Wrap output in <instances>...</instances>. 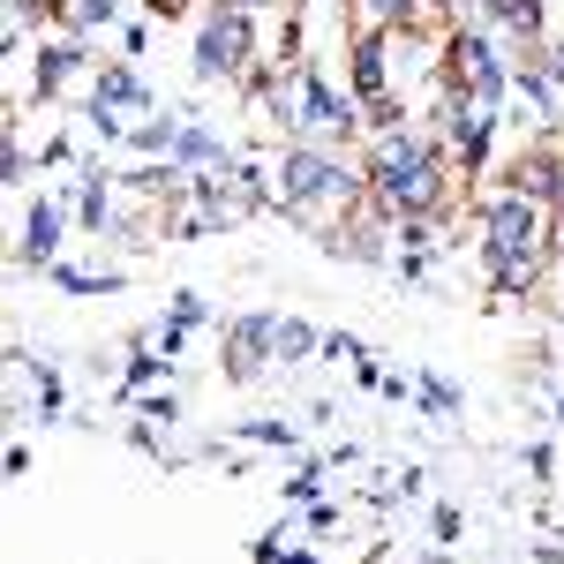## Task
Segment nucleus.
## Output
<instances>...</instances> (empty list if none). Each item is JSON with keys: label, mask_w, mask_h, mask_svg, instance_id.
<instances>
[{"label": "nucleus", "mask_w": 564, "mask_h": 564, "mask_svg": "<svg viewBox=\"0 0 564 564\" xmlns=\"http://www.w3.org/2000/svg\"><path fill=\"white\" fill-rule=\"evenodd\" d=\"M361 166H369V196L391 218H436V226H452V218L467 212V188H475V181L452 166V151H444L436 129L369 135V159Z\"/></svg>", "instance_id": "f257e3e1"}, {"label": "nucleus", "mask_w": 564, "mask_h": 564, "mask_svg": "<svg viewBox=\"0 0 564 564\" xmlns=\"http://www.w3.org/2000/svg\"><path fill=\"white\" fill-rule=\"evenodd\" d=\"M271 181H279V212L308 234H332L339 218H354L369 204V166H354L332 143H308V135L271 151Z\"/></svg>", "instance_id": "f03ea898"}, {"label": "nucleus", "mask_w": 564, "mask_h": 564, "mask_svg": "<svg viewBox=\"0 0 564 564\" xmlns=\"http://www.w3.org/2000/svg\"><path fill=\"white\" fill-rule=\"evenodd\" d=\"M512 68H520V53H505V39L489 23H452L444 45H436V84H444V98H467V106H489V113H505Z\"/></svg>", "instance_id": "7ed1b4c3"}, {"label": "nucleus", "mask_w": 564, "mask_h": 564, "mask_svg": "<svg viewBox=\"0 0 564 564\" xmlns=\"http://www.w3.org/2000/svg\"><path fill=\"white\" fill-rule=\"evenodd\" d=\"M257 61H263V53H257V15L234 8V0H212L204 23H196V61H188V76H196V84L241 90Z\"/></svg>", "instance_id": "20e7f679"}, {"label": "nucleus", "mask_w": 564, "mask_h": 564, "mask_svg": "<svg viewBox=\"0 0 564 564\" xmlns=\"http://www.w3.org/2000/svg\"><path fill=\"white\" fill-rule=\"evenodd\" d=\"M497 129H505V113H489V106H467V98H444L436 106V135H444L452 166L467 181H481L497 166Z\"/></svg>", "instance_id": "39448f33"}, {"label": "nucleus", "mask_w": 564, "mask_h": 564, "mask_svg": "<svg viewBox=\"0 0 564 564\" xmlns=\"http://www.w3.org/2000/svg\"><path fill=\"white\" fill-rule=\"evenodd\" d=\"M271 332H279V308H241V316L218 324V369H226V384H257L263 369H279Z\"/></svg>", "instance_id": "423d86ee"}, {"label": "nucleus", "mask_w": 564, "mask_h": 564, "mask_svg": "<svg viewBox=\"0 0 564 564\" xmlns=\"http://www.w3.org/2000/svg\"><path fill=\"white\" fill-rule=\"evenodd\" d=\"M84 68H90V39H76V31H53V39H45L39 31V53H31V98H39V106H61Z\"/></svg>", "instance_id": "0eeeda50"}, {"label": "nucleus", "mask_w": 564, "mask_h": 564, "mask_svg": "<svg viewBox=\"0 0 564 564\" xmlns=\"http://www.w3.org/2000/svg\"><path fill=\"white\" fill-rule=\"evenodd\" d=\"M391 45H399V31L354 23V39H347V90L361 98V106H377V98L399 90V76H391Z\"/></svg>", "instance_id": "6e6552de"}, {"label": "nucleus", "mask_w": 564, "mask_h": 564, "mask_svg": "<svg viewBox=\"0 0 564 564\" xmlns=\"http://www.w3.org/2000/svg\"><path fill=\"white\" fill-rule=\"evenodd\" d=\"M68 249V212H61V196H31L23 204V241H15V279L23 271H53Z\"/></svg>", "instance_id": "1a4fd4ad"}, {"label": "nucleus", "mask_w": 564, "mask_h": 564, "mask_svg": "<svg viewBox=\"0 0 564 564\" xmlns=\"http://www.w3.org/2000/svg\"><path fill=\"white\" fill-rule=\"evenodd\" d=\"M475 23H489L505 45H520V53H534V45L550 39V15H542V0H475Z\"/></svg>", "instance_id": "9d476101"}, {"label": "nucleus", "mask_w": 564, "mask_h": 564, "mask_svg": "<svg viewBox=\"0 0 564 564\" xmlns=\"http://www.w3.org/2000/svg\"><path fill=\"white\" fill-rule=\"evenodd\" d=\"M90 98H98V106H113V113H135V121H151V113H159V106H151V84L135 76L129 61L90 68Z\"/></svg>", "instance_id": "9b49d317"}, {"label": "nucleus", "mask_w": 564, "mask_h": 564, "mask_svg": "<svg viewBox=\"0 0 564 564\" xmlns=\"http://www.w3.org/2000/svg\"><path fill=\"white\" fill-rule=\"evenodd\" d=\"M174 159L188 166V174H204V166H226V159H241L226 135L204 121V113H181V135H174Z\"/></svg>", "instance_id": "f8f14e48"}, {"label": "nucleus", "mask_w": 564, "mask_h": 564, "mask_svg": "<svg viewBox=\"0 0 564 564\" xmlns=\"http://www.w3.org/2000/svg\"><path fill=\"white\" fill-rule=\"evenodd\" d=\"M271 347H279V369H302V361H316V354H324V332H316L308 316H286V308H279Z\"/></svg>", "instance_id": "ddd939ff"}, {"label": "nucleus", "mask_w": 564, "mask_h": 564, "mask_svg": "<svg viewBox=\"0 0 564 564\" xmlns=\"http://www.w3.org/2000/svg\"><path fill=\"white\" fill-rule=\"evenodd\" d=\"M45 279H53L61 294H121V286H129V271H113V263H106V271H90V263H68V257L53 263Z\"/></svg>", "instance_id": "4468645a"}, {"label": "nucleus", "mask_w": 564, "mask_h": 564, "mask_svg": "<svg viewBox=\"0 0 564 564\" xmlns=\"http://www.w3.org/2000/svg\"><path fill=\"white\" fill-rule=\"evenodd\" d=\"M121 8H129V0H76L68 31H76V39H98V31H121Z\"/></svg>", "instance_id": "2eb2a0df"}, {"label": "nucleus", "mask_w": 564, "mask_h": 564, "mask_svg": "<svg viewBox=\"0 0 564 564\" xmlns=\"http://www.w3.org/2000/svg\"><path fill=\"white\" fill-rule=\"evenodd\" d=\"M241 444H257V452H286V459H294V452H302V430H294V422H241Z\"/></svg>", "instance_id": "dca6fc26"}, {"label": "nucleus", "mask_w": 564, "mask_h": 564, "mask_svg": "<svg viewBox=\"0 0 564 564\" xmlns=\"http://www.w3.org/2000/svg\"><path fill=\"white\" fill-rule=\"evenodd\" d=\"M414 406L436 414V422H452V414H459V384H452V377H414Z\"/></svg>", "instance_id": "f3484780"}, {"label": "nucleus", "mask_w": 564, "mask_h": 564, "mask_svg": "<svg viewBox=\"0 0 564 564\" xmlns=\"http://www.w3.org/2000/svg\"><path fill=\"white\" fill-rule=\"evenodd\" d=\"M166 316H174V324H188V332H196V324H212V302H204V294H196V286H174V294H166Z\"/></svg>", "instance_id": "a211bd4d"}, {"label": "nucleus", "mask_w": 564, "mask_h": 564, "mask_svg": "<svg viewBox=\"0 0 564 564\" xmlns=\"http://www.w3.org/2000/svg\"><path fill=\"white\" fill-rule=\"evenodd\" d=\"M135 414H143V422H166V430H174V422H181V391H135Z\"/></svg>", "instance_id": "6ab92c4d"}, {"label": "nucleus", "mask_w": 564, "mask_h": 564, "mask_svg": "<svg viewBox=\"0 0 564 564\" xmlns=\"http://www.w3.org/2000/svg\"><path fill=\"white\" fill-rule=\"evenodd\" d=\"M369 113V135H391V129H406V98L391 90V98H377V106H361Z\"/></svg>", "instance_id": "aec40b11"}, {"label": "nucleus", "mask_w": 564, "mask_h": 564, "mask_svg": "<svg viewBox=\"0 0 564 564\" xmlns=\"http://www.w3.org/2000/svg\"><path fill=\"white\" fill-rule=\"evenodd\" d=\"M316 489H324V459H302L286 481V505H316Z\"/></svg>", "instance_id": "412c9836"}, {"label": "nucleus", "mask_w": 564, "mask_h": 564, "mask_svg": "<svg viewBox=\"0 0 564 564\" xmlns=\"http://www.w3.org/2000/svg\"><path fill=\"white\" fill-rule=\"evenodd\" d=\"M324 361H369V347H361V339H354V332H332V339H324Z\"/></svg>", "instance_id": "4be33fe9"}, {"label": "nucleus", "mask_w": 564, "mask_h": 564, "mask_svg": "<svg viewBox=\"0 0 564 564\" xmlns=\"http://www.w3.org/2000/svg\"><path fill=\"white\" fill-rule=\"evenodd\" d=\"M527 475H534V489H550V475H557V452H550V444H527Z\"/></svg>", "instance_id": "5701e85b"}, {"label": "nucleus", "mask_w": 564, "mask_h": 564, "mask_svg": "<svg viewBox=\"0 0 564 564\" xmlns=\"http://www.w3.org/2000/svg\"><path fill=\"white\" fill-rule=\"evenodd\" d=\"M302 520H308V534H332V527H339V505L316 497V505H302Z\"/></svg>", "instance_id": "b1692460"}, {"label": "nucleus", "mask_w": 564, "mask_h": 564, "mask_svg": "<svg viewBox=\"0 0 564 564\" xmlns=\"http://www.w3.org/2000/svg\"><path fill=\"white\" fill-rule=\"evenodd\" d=\"M121 53L143 61V53H151V23H121Z\"/></svg>", "instance_id": "393cba45"}, {"label": "nucleus", "mask_w": 564, "mask_h": 564, "mask_svg": "<svg viewBox=\"0 0 564 564\" xmlns=\"http://www.w3.org/2000/svg\"><path fill=\"white\" fill-rule=\"evenodd\" d=\"M436 542H459V505H436Z\"/></svg>", "instance_id": "a878e982"}, {"label": "nucleus", "mask_w": 564, "mask_h": 564, "mask_svg": "<svg viewBox=\"0 0 564 564\" xmlns=\"http://www.w3.org/2000/svg\"><path fill=\"white\" fill-rule=\"evenodd\" d=\"M550 263H564V204H557V218H550Z\"/></svg>", "instance_id": "bb28decb"}, {"label": "nucleus", "mask_w": 564, "mask_h": 564, "mask_svg": "<svg viewBox=\"0 0 564 564\" xmlns=\"http://www.w3.org/2000/svg\"><path fill=\"white\" fill-rule=\"evenodd\" d=\"M279 564H316V550H279Z\"/></svg>", "instance_id": "cd10ccee"}, {"label": "nucleus", "mask_w": 564, "mask_h": 564, "mask_svg": "<svg viewBox=\"0 0 564 564\" xmlns=\"http://www.w3.org/2000/svg\"><path fill=\"white\" fill-rule=\"evenodd\" d=\"M557 430H564V384H557Z\"/></svg>", "instance_id": "c85d7f7f"}]
</instances>
